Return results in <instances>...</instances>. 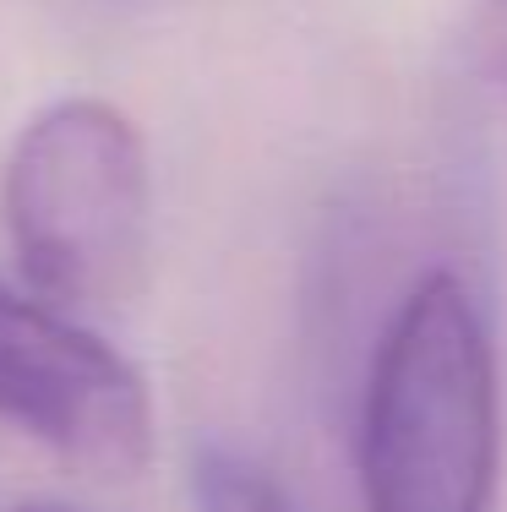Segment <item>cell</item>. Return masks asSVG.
Instances as JSON below:
<instances>
[{"mask_svg":"<svg viewBox=\"0 0 507 512\" xmlns=\"http://www.w3.org/2000/svg\"><path fill=\"white\" fill-rule=\"evenodd\" d=\"M0 425L93 480H137L159 442L148 376L77 311L0 278Z\"/></svg>","mask_w":507,"mask_h":512,"instance_id":"obj_3","label":"cell"},{"mask_svg":"<svg viewBox=\"0 0 507 512\" xmlns=\"http://www.w3.org/2000/svg\"><path fill=\"white\" fill-rule=\"evenodd\" d=\"M191 496H197V512H300L289 502V491L257 458L235 453V447H219V442L197 453Z\"/></svg>","mask_w":507,"mask_h":512,"instance_id":"obj_4","label":"cell"},{"mask_svg":"<svg viewBox=\"0 0 507 512\" xmlns=\"http://www.w3.org/2000/svg\"><path fill=\"white\" fill-rule=\"evenodd\" d=\"M475 60L486 66V77H497L507 88V0H486L475 11Z\"/></svg>","mask_w":507,"mask_h":512,"instance_id":"obj_5","label":"cell"},{"mask_svg":"<svg viewBox=\"0 0 507 512\" xmlns=\"http://www.w3.org/2000/svg\"><path fill=\"white\" fill-rule=\"evenodd\" d=\"M366 512L502 507V376L491 322L453 267L404 289L366 365L355 420Z\"/></svg>","mask_w":507,"mask_h":512,"instance_id":"obj_1","label":"cell"},{"mask_svg":"<svg viewBox=\"0 0 507 512\" xmlns=\"http://www.w3.org/2000/svg\"><path fill=\"white\" fill-rule=\"evenodd\" d=\"M11 512H88V507H71V502H55V496H33V502H17Z\"/></svg>","mask_w":507,"mask_h":512,"instance_id":"obj_6","label":"cell"},{"mask_svg":"<svg viewBox=\"0 0 507 512\" xmlns=\"http://www.w3.org/2000/svg\"><path fill=\"white\" fill-rule=\"evenodd\" d=\"M0 235L17 278L66 311H115L148 278L153 169L137 120L66 93L22 120L0 158Z\"/></svg>","mask_w":507,"mask_h":512,"instance_id":"obj_2","label":"cell"}]
</instances>
